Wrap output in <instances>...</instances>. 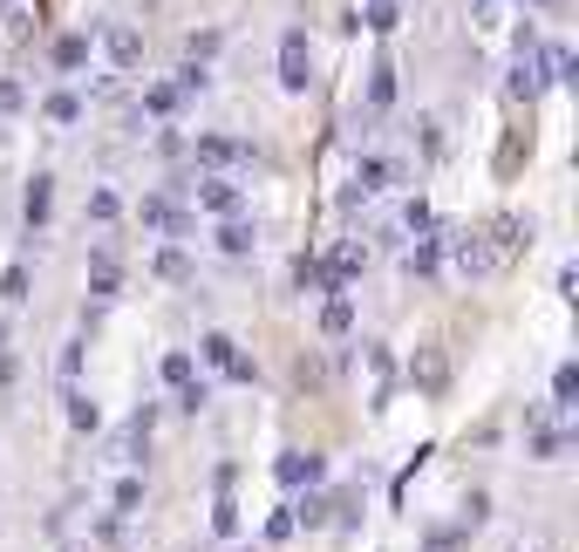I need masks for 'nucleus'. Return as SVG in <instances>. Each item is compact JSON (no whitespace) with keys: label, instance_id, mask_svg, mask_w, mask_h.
Listing matches in <instances>:
<instances>
[{"label":"nucleus","instance_id":"473e14b6","mask_svg":"<svg viewBox=\"0 0 579 552\" xmlns=\"http://www.w3.org/2000/svg\"><path fill=\"white\" fill-rule=\"evenodd\" d=\"M389 103H395V68H389V62H375V68H368V110L382 116Z\"/></svg>","mask_w":579,"mask_h":552},{"label":"nucleus","instance_id":"b1692460","mask_svg":"<svg viewBox=\"0 0 579 552\" xmlns=\"http://www.w3.org/2000/svg\"><path fill=\"white\" fill-rule=\"evenodd\" d=\"M41 116L55 123V130H75V123L89 116V103H83V96H75V89H55V96H41Z\"/></svg>","mask_w":579,"mask_h":552},{"label":"nucleus","instance_id":"4be33fe9","mask_svg":"<svg viewBox=\"0 0 579 552\" xmlns=\"http://www.w3.org/2000/svg\"><path fill=\"white\" fill-rule=\"evenodd\" d=\"M178 103H185L178 83H150V89L137 96V116H143V123H171V116H178Z\"/></svg>","mask_w":579,"mask_h":552},{"label":"nucleus","instance_id":"e433bc0d","mask_svg":"<svg viewBox=\"0 0 579 552\" xmlns=\"http://www.w3.org/2000/svg\"><path fill=\"white\" fill-rule=\"evenodd\" d=\"M14 116H28V89L14 75H0V123H14Z\"/></svg>","mask_w":579,"mask_h":552},{"label":"nucleus","instance_id":"f704fd0d","mask_svg":"<svg viewBox=\"0 0 579 552\" xmlns=\"http://www.w3.org/2000/svg\"><path fill=\"white\" fill-rule=\"evenodd\" d=\"M505 96H512V103H539V75H532V62H518V68L505 75Z\"/></svg>","mask_w":579,"mask_h":552},{"label":"nucleus","instance_id":"412c9836","mask_svg":"<svg viewBox=\"0 0 579 552\" xmlns=\"http://www.w3.org/2000/svg\"><path fill=\"white\" fill-rule=\"evenodd\" d=\"M48 68H55V75H83V68H89V35H83V28L55 35V48H48Z\"/></svg>","mask_w":579,"mask_h":552},{"label":"nucleus","instance_id":"49530a36","mask_svg":"<svg viewBox=\"0 0 579 552\" xmlns=\"http://www.w3.org/2000/svg\"><path fill=\"white\" fill-rule=\"evenodd\" d=\"M368 368H375V375H395V355H389L382 341H368Z\"/></svg>","mask_w":579,"mask_h":552},{"label":"nucleus","instance_id":"39448f33","mask_svg":"<svg viewBox=\"0 0 579 552\" xmlns=\"http://www.w3.org/2000/svg\"><path fill=\"white\" fill-rule=\"evenodd\" d=\"M198 355H205L218 375H225V382H260V368H253V355H239V341L232 335H205V341H198Z\"/></svg>","mask_w":579,"mask_h":552},{"label":"nucleus","instance_id":"c85d7f7f","mask_svg":"<svg viewBox=\"0 0 579 552\" xmlns=\"http://www.w3.org/2000/svg\"><path fill=\"white\" fill-rule=\"evenodd\" d=\"M83 218H89V225H116V218H123V198H116L110 185H96V191L83 198Z\"/></svg>","mask_w":579,"mask_h":552},{"label":"nucleus","instance_id":"79ce46f5","mask_svg":"<svg viewBox=\"0 0 579 552\" xmlns=\"http://www.w3.org/2000/svg\"><path fill=\"white\" fill-rule=\"evenodd\" d=\"M512 55H518V62L539 55V28H532V21H518V28H512Z\"/></svg>","mask_w":579,"mask_h":552},{"label":"nucleus","instance_id":"58836bf2","mask_svg":"<svg viewBox=\"0 0 579 552\" xmlns=\"http://www.w3.org/2000/svg\"><path fill=\"white\" fill-rule=\"evenodd\" d=\"M464 545H470V532H464V525H437V532L423 539V552H464Z\"/></svg>","mask_w":579,"mask_h":552},{"label":"nucleus","instance_id":"393cba45","mask_svg":"<svg viewBox=\"0 0 579 552\" xmlns=\"http://www.w3.org/2000/svg\"><path fill=\"white\" fill-rule=\"evenodd\" d=\"M320 335H327V341H348V335H355V308H348V293H327V308H320Z\"/></svg>","mask_w":579,"mask_h":552},{"label":"nucleus","instance_id":"37998d69","mask_svg":"<svg viewBox=\"0 0 579 552\" xmlns=\"http://www.w3.org/2000/svg\"><path fill=\"white\" fill-rule=\"evenodd\" d=\"M287 539H293V505H280L266 518V545H287Z\"/></svg>","mask_w":579,"mask_h":552},{"label":"nucleus","instance_id":"f8f14e48","mask_svg":"<svg viewBox=\"0 0 579 552\" xmlns=\"http://www.w3.org/2000/svg\"><path fill=\"white\" fill-rule=\"evenodd\" d=\"M532 75H539V89H552V83H572V75H579V55H572L566 41H539Z\"/></svg>","mask_w":579,"mask_h":552},{"label":"nucleus","instance_id":"c756f323","mask_svg":"<svg viewBox=\"0 0 579 552\" xmlns=\"http://www.w3.org/2000/svg\"><path fill=\"white\" fill-rule=\"evenodd\" d=\"M28 293H35V273L14 260L8 273H0V308H21V300H28Z\"/></svg>","mask_w":579,"mask_h":552},{"label":"nucleus","instance_id":"2eb2a0df","mask_svg":"<svg viewBox=\"0 0 579 552\" xmlns=\"http://www.w3.org/2000/svg\"><path fill=\"white\" fill-rule=\"evenodd\" d=\"M48 212H55V171H35L28 191H21V218H28V233H41Z\"/></svg>","mask_w":579,"mask_h":552},{"label":"nucleus","instance_id":"8fccbe9b","mask_svg":"<svg viewBox=\"0 0 579 552\" xmlns=\"http://www.w3.org/2000/svg\"><path fill=\"white\" fill-rule=\"evenodd\" d=\"M246 552H253V545H246Z\"/></svg>","mask_w":579,"mask_h":552},{"label":"nucleus","instance_id":"2f4dec72","mask_svg":"<svg viewBox=\"0 0 579 552\" xmlns=\"http://www.w3.org/2000/svg\"><path fill=\"white\" fill-rule=\"evenodd\" d=\"M218 48H225V35H218V28H191V35H185V62L212 68V55H218Z\"/></svg>","mask_w":579,"mask_h":552},{"label":"nucleus","instance_id":"c9c22d12","mask_svg":"<svg viewBox=\"0 0 579 552\" xmlns=\"http://www.w3.org/2000/svg\"><path fill=\"white\" fill-rule=\"evenodd\" d=\"M158 375H164V382H171V389H185V382H191V375H198V362L185 355V348H171V355L158 362Z\"/></svg>","mask_w":579,"mask_h":552},{"label":"nucleus","instance_id":"72a5a7b5","mask_svg":"<svg viewBox=\"0 0 579 552\" xmlns=\"http://www.w3.org/2000/svg\"><path fill=\"white\" fill-rule=\"evenodd\" d=\"M293 287H300V293H307V287L327 293V266H320V253H300V260H293Z\"/></svg>","mask_w":579,"mask_h":552},{"label":"nucleus","instance_id":"c03bdc74","mask_svg":"<svg viewBox=\"0 0 579 552\" xmlns=\"http://www.w3.org/2000/svg\"><path fill=\"white\" fill-rule=\"evenodd\" d=\"M14 382H21V355H14V348H0V396H14Z\"/></svg>","mask_w":579,"mask_h":552},{"label":"nucleus","instance_id":"4c0bfd02","mask_svg":"<svg viewBox=\"0 0 579 552\" xmlns=\"http://www.w3.org/2000/svg\"><path fill=\"white\" fill-rule=\"evenodd\" d=\"M362 21H368L375 35H389L395 21H402V0H368V8H362Z\"/></svg>","mask_w":579,"mask_h":552},{"label":"nucleus","instance_id":"dca6fc26","mask_svg":"<svg viewBox=\"0 0 579 552\" xmlns=\"http://www.w3.org/2000/svg\"><path fill=\"white\" fill-rule=\"evenodd\" d=\"M89 293L103 300V308L123 293V266H116V253H110V246H89Z\"/></svg>","mask_w":579,"mask_h":552},{"label":"nucleus","instance_id":"cd10ccee","mask_svg":"<svg viewBox=\"0 0 579 552\" xmlns=\"http://www.w3.org/2000/svg\"><path fill=\"white\" fill-rule=\"evenodd\" d=\"M83 355H89V335H68L62 341V355H55V382L75 389V375H83Z\"/></svg>","mask_w":579,"mask_h":552},{"label":"nucleus","instance_id":"f03ea898","mask_svg":"<svg viewBox=\"0 0 579 552\" xmlns=\"http://www.w3.org/2000/svg\"><path fill=\"white\" fill-rule=\"evenodd\" d=\"M307 83H314V41H307V28H287L280 35V89L307 96Z\"/></svg>","mask_w":579,"mask_h":552},{"label":"nucleus","instance_id":"0eeeda50","mask_svg":"<svg viewBox=\"0 0 579 552\" xmlns=\"http://www.w3.org/2000/svg\"><path fill=\"white\" fill-rule=\"evenodd\" d=\"M320 266H327V293H348L368 273V246L348 239V246H335V253H320Z\"/></svg>","mask_w":579,"mask_h":552},{"label":"nucleus","instance_id":"5701e85b","mask_svg":"<svg viewBox=\"0 0 579 552\" xmlns=\"http://www.w3.org/2000/svg\"><path fill=\"white\" fill-rule=\"evenodd\" d=\"M566 450H572V430H552L545 416L532 423V437H525V457H539V464H552V457H566Z\"/></svg>","mask_w":579,"mask_h":552},{"label":"nucleus","instance_id":"4468645a","mask_svg":"<svg viewBox=\"0 0 579 552\" xmlns=\"http://www.w3.org/2000/svg\"><path fill=\"white\" fill-rule=\"evenodd\" d=\"M232 464H218V498H212V539H239V498H232Z\"/></svg>","mask_w":579,"mask_h":552},{"label":"nucleus","instance_id":"f257e3e1","mask_svg":"<svg viewBox=\"0 0 579 552\" xmlns=\"http://www.w3.org/2000/svg\"><path fill=\"white\" fill-rule=\"evenodd\" d=\"M437 239H443V260L457 266L464 280H491V273H498V260H491V246H484V233H477V225L437 218Z\"/></svg>","mask_w":579,"mask_h":552},{"label":"nucleus","instance_id":"9d476101","mask_svg":"<svg viewBox=\"0 0 579 552\" xmlns=\"http://www.w3.org/2000/svg\"><path fill=\"white\" fill-rule=\"evenodd\" d=\"M273 478H280V491H307V485H320V478H327V464L314 457V450H280Z\"/></svg>","mask_w":579,"mask_h":552},{"label":"nucleus","instance_id":"a211bd4d","mask_svg":"<svg viewBox=\"0 0 579 552\" xmlns=\"http://www.w3.org/2000/svg\"><path fill=\"white\" fill-rule=\"evenodd\" d=\"M402 273H410V280H437V273H443V239H437V233L410 239V253H402Z\"/></svg>","mask_w":579,"mask_h":552},{"label":"nucleus","instance_id":"9b49d317","mask_svg":"<svg viewBox=\"0 0 579 552\" xmlns=\"http://www.w3.org/2000/svg\"><path fill=\"white\" fill-rule=\"evenodd\" d=\"M212 239H218V253H225V260H246V253L260 246V225L246 218V212H225V218L212 225Z\"/></svg>","mask_w":579,"mask_h":552},{"label":"nucleus","instance_id":"aec40b11","mask_svg":"<svg viewBox=\"0 0 579 552\" xmlns=\"http://www.w3.org/2000/svg\"><path fill=\"white\" fill-rule=\"evenodd\" d=\"M150 430H158V410H150V403H137V410H130V423H123V437H116V450H123L130 464H143Z\"/></svg>","mask_w":579,"mask_h":552},{"label":"nucleus","instance_id":"a18cd8bd","mask_svg":"<svg viewBox=\"0 0 579 552\" xmlns=\"http://www.w3.org/2000/svg\"><path fill=\"white\" fill-rule=\"evenodd\" d=\"M205 83H212V68H198V62L178 68V89H205Z\"/></svg>","mask_w":579,"mask_h":552},{"label":"nucleus","instance_id":"f3484780","mask_svg":"<svg viewBox=\"0 0 579 552\" xmlns=\"http://www.w3.org/2000/svg\"><path fill=\"white\" fill-rule=\"evenodd\" d=\"M198 212H212V218L239 212V185H232V178H218V171H198Z\"/></svg>","mask_w":579,"mask_h":552},{"label":"nucleus","instance_id":"a878e982","mask_svg":"<svg viewBox=\"0 0 579 552\" xmlns=\"http://www.w3.org/2000/svg\"><path fill=\"white\" fill-rule=\"evenodd\" d=\"M62 410H68V423H75L83 437H96V430H103V410H96V396H83V389H62Z\"/></svg>","mask_w":579,"mask_h":552},{"label":"nucleus","instance_id":"ddd939ff","mask_svg":"<svg viewBox=\"0 0 579 552\" xmlns=\"http://www.w3.org/2000/svg\"><path fill=\"white\" fill-rule=\"evenodd\" d=\"M410 382L423 396H443L450 389V355H443V348H416V355H410Z\"/></svg>","mask_w":579,"mask_h":552},{"label":"nucleus","instance_id":"de8ad7c7","mask_svg":"<svg viewBox=\"0 0 579 552\" xmlns=\"http://www.w3.org/2000/svg\"><path fill=\"white\" fill-rule=\"evenodd\" d=\"M532 8H559V0H532Z\"/></svg>","mask_w":579,"mask_h":552},{"label":"nucleus","instance_id":"423d86ee","mask_svg":"<svg viewBox=\"0 0 579 552\" xmlns=\"http://www.w3.org/2000/svg\"><path fill=\"white\" fill-rule=\"evenodd\" d=\"M477 233H484V246H491V260L505 266L512 253H525V246H532V218H518V212H498L491 225H477Z\"/></svg>","mask_w":579,"mask_h":552},{"label":"nucleus","instance_id":"7ed1b4c3","mask_svg":"<svg viewBox=\"0 0 579 552\" xmlns=\"http://www.w3.org/2000/svg\"><path fill=\"white\" fill-rule=\"evenodd\" d=\"M191 164H198V171L253 164V143H239V137H225V130H198V137H191Z\"/></svg>","mask_w":579,"mask_h":552},{"label":"nucleus","instance_id":"ea45409f","mask_svg":"<svg viewBox=\"0 0 579 552\" xmlns=\"http://www.w3.org/2000/svg\"><path fill=\"white\" fill-rule=\"evenodd\" d=\"M205 403H212V389H205V375H191V382L178 389V410H185V416H198V410H205Z\"/></svg>","mask_w":579,"mask_h":552},{"label":"nucleus","instance_id":"a19ab883","mask_svg":"<svg viewBox=\"0 0 579 552\" xmlns=\"http://www.w3.org/2000/svg\"><path fill=\"white\" fill-rule=\"evenodd\" d=\"M484 518H491V498H484V491H470V498H464V512H457V525H464V532H477Z\"/></svg>","mask_w":579,"mask_h":552},{"label":"nucleus","instance_id":"1a4fd4ad","mask_svg":"<svg viewBox=\"0 0 579 552\" xmlns=\"http://www.w3.org/2000/svg\"><path fill=\"white\" fill-rule=\"evenodd\" d=\"M402 178H410V164H402V158H382V150H368L348 185H355L362 198H375V191H389V185H402Z\"/></svg>","mask_w":579,"mask_h":552},{"label":"nucleus","instance_id":"09e8293b","mask_svg":"<svg viewBox=\"0 0 579 552\" xmlns=\"http://www.w3.org/2000/svg\"><path fill=\"white\" fill-rule=\"evenodd\" d=\"M0 8H8V14H14V0H0Z\"/></svg>","mask_w":579,"mask_h":552},{"label":"nucleus","instance_id":"20e7f679","mask_svg":"<svg viewBox=\"0 0 579 552\" xmlns=\"http://www.w3.org/2000/svg\"><path fill=\"white\" fill-rule=\"evenodd\" d=\"M137 212H143V225H150V233H164L171 246H185V239L198 233V212H185V205H171L164 191H143V205H137Z\"/></svg>","mask_w":579,"mask_h":552},{"label":"nucleus","instance_id":"7c9ffc66","mask_svg":"<svg viewBox=\"0 0 579 552\" xmlns=\"http://www.w3.org/2000/svg\"><path fill=\"white\" fill-rule=\"evenodd\" d=\"M143 478H137V471H130V478H116V491H110V505H116V518H137L143 512Z\"/></svg>","mask_w":579,"mask_h":552},{"label":"nucleus","instance_id":"bb28decb","mask_svg":"<svg viewBox=\"0 0 579 552\" xmlns=\"http://www.w3.org/2000/svg\"><path fill=\"white\" fill-rule=\"evenodd\" d=\"M552 410L559 416L579 410V362H559V375H552Z\"/></svg>","mask_w":579,"mask_h":552},{"label":"nucleus","instance_id":"6ab92c4d","mask_svg":"<svg viewBox=\"0 0 579 552\" xmlns=\"http://www.w3.org/2000/svg\"><path fill=\"white\" fill-rule=\"evenodd\" d=\"M150 273H158L164 287H191V280H198V260L185 253V246H171V239H164V246H158V260H150Z\"/></svg>","mask_w":579,"mask_h":552},{"label":"nucleus","instance_id":"6e6552de","mask_svg":"<svg viewBox=\"0 0 579 552\" xmlns=\"http://www.w3.org/2000/svg\"><path fill=\"white\" fill-rule=\"evenodd\" d=\"M103 62L116 75H137L143 68V35L130 28V21H110V28H103Z\"/></svg>","mask_w":579,"mask_h":552}]
</instances>
